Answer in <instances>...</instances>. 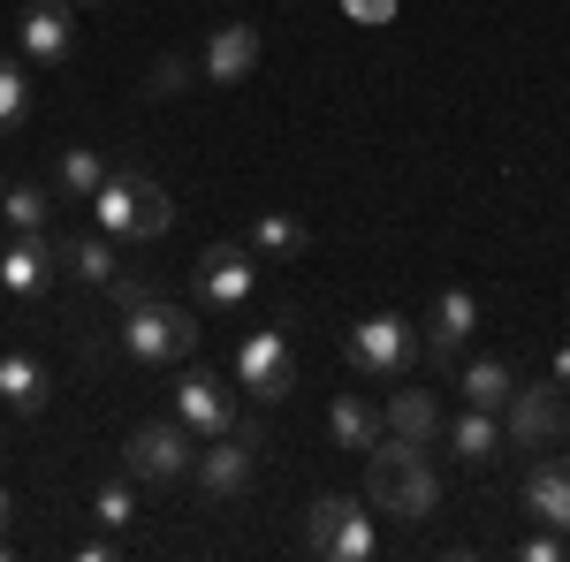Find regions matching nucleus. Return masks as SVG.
I'll list each match as a JSON object with an SVG mask.
<instances>
[{
	"mask_svg": "<svg viewBox=\"0 0 570 562\" xmlns=\"http://www.w3.org/2000/svg\"><path fill=\"white\" fill-rule=\"evenodd\" d=\"M365 486H373V510H389V517L419 524L441 510V479L426 464V448L419 441H403V433H381L373 448H365Z\"/></svg>",
	"mask_w": 570,
	"mask_h": 562,
	"instance_id": "f257e3e1",
	"label": "nucleus"
},
{
	"mask_svg": "<svg viewBox=\"0 0 570 562\" xmlns=\"http://www.w3.org/2000/svg\"><path fill=\"white\" fill-rule=\"evenodd\" d=\"M91 220H99L107 236H122V244H153V236H168L176 206H168V190H160L153 175H115L107 168V183L91 190Z\"/></svg>",
	"mask_w": 570,
	"mask_h": 562,
	"instance_id": "f03ea898",
	"label": "nucleus"
},
{
	"mask_svg": "<svg viewBox=\"0 0 570 562\" xmlns=\"http://www.w3.org/2000/svg\"><path fill=\"white\" fill-rule=\"evenodd\" d=\"M122 349H130L137 365H183L198 349V319L168 297H137L122 312Z\"/></svg>",
	"mask_w": 570,
	"mask_h": 562,
	"instance_id": "7ed1b4c3",
	"label": "nucleus"
},
{
	"mask_svg": "<svg viewBox=\"0 0 570 562\" xmlns=\"http://www.w3.org/2000/svg\"><path fill=\"white\" fill-rule=\"evenodd\" d=\"M343 349H351L357 373H381V381H411L419 357H426V349H419V327H411L403 312H373V319H357Z\"/></svg>",
	"mask_w": 570,
	"mask_h": 562,
	"instance_id": "20e7f679",
	"label": "nucleus"
},
{
	"mask_svg": "<svg viewBox=\"0 0 570 562\" xmlns=\"http://www.w3.org/2000/svg\"><path fill=\"white\" fill-rule=\"evenodd\" d=\"M305 548L320 562H365L381 540H373L365 502H351V494H320V502L305 510Z\"/></svg>",
	"mask_w": 570,
	"mask_h": 562,
	"instance_id": "39448f33",
	"label": "nucleus"
},
{
	"mask_svg": "<svg viewBox=\"0 0 570 562\" xmlns=\"http://www.w3.org/2000/svg\"><path fill=\"white\" fill-rule=\"evenodd\" d=\"M252 472H259V433L244 426H228V433H214L198 456H190V479H198V494L206 502H236L244 486H252Z\"/></svg>",
	"mask_w": 570,
	"mask_h": 562,
	"instance_id": "423d86ee",
	"label": "nucleus"
},
{
	"mask_svg": "<svg viewBox=\"0 0 570 562\" xmlns=\"http://www.w3.org/2000/svg\"><path fill=\"white\" fill-rule=\"evenodd\" d=\"M190 426L183 418H153V426H137L130 441H122V472L145 479V486H176L183 472H190Z\"/></svg>",
	"mask_w": 570,
	"mask_h": 562,
	"instance_id": "0eeeda50",
	"label": "nucleus"
},
{
	"mask_svg": "<svg viewBox=\"0 0 570 562\" xmlns=\"http://www.w3.org/2000/svg\"><path fill=\"white\" fill-rule=\"evenodd\" d=\"M502 433H510V448H563V433H570L563 388H518L502 403Z\"/></svg>",
	"mask_w": 570,
	"mask_h": 562,
	"instance_id": "6e6552de",
	"label": "nucleus"
},
{
	"mask_svg": "<svg viewBox=\"0 0 570 562\" xmlns=\"http://www.w3.org/2000/svg\"><path fill=\"white\" fill-rule=\"evenodd\" d=\"M236 381L259 395V403H282V395L297 388V349H289V335H282V327L244 335V349H236Z\"/></svg>",
	"mask_w": 570,
	"mask_h": 562,
	"instance_id": "1a4fd4ad",
	"label": "nucleus"
},
{
	"mask_svg": "<svg viewBox=\"0 0 570 562\" xmlns=\"http://www.w3.org/2000/svg\"><path fill=\"white\" fill-rule=\"evenodd\" d=\"M53 274H61V236L16 228V236L0 244V289H8V297H39Z\"/></svg>",
	"mask_w": 570,
	"mask_h": 562,
	"instance_id": "9d476101",
	"label": "nucleus"
},
{
	"mask_svg": "<svg viewBox=\"0 0 570 562\" xmlns=\"http://www.w3.org/2000/svg\"><path fill=\"white\" fill-rule=\"evenodd\" d=\"M176 418L198 433V441H214V433L236 426V388H228L220 373H206V365H190L183 388H176Z\"/></svg>",
	"mask_w": 570,
	"mask_h": 562,
	"instance_id": "9b49d317",
	"label": "nucleus"
},
{
	"mask_svg": "<svg viewBox=\"0 0 570 562\" xmlns=\"http://www.w3.org/2000/svg\"><path fill=\"white\" fill-rule=\"evenodd\" d=\"M472 327H480V297H472V289H441L434 312H426V327H419V349H426V365H449L456 349L472 343Z\"/></svg>",
	"mask_w": 570,
	"mask_h": 562,
	"instance_id": "f8f14e48",
	"label": "nucleus"
},
{
	"mask_svg": "<svg viewBox=\"0 0 570 562\" xmlns=\"http://www.w3.org/2000/svg\"><path fill=\"white\" fill-rule=\"evenodd\" d=\"M16 39H23V61H39V69H61L69 61V8L61 0H31L23 16H16Z\"/></svg>",
	"mask_w": 570,
	"mask_h": 562,
	"instance_id": "ddd939ff",
	"label": "nucleus"
},
{
	"mask_svg": "<svg viewBox=\"0 0 570 562\" xmlns=\"http://www.w3.org/2000/svg\"><path fill=\"white\" fill-rule=\"evenodd\" d=\"M198 297L214 304V312H236V304L252 297V252L244 244H214L198 259Z\"/></svg>",
	"mask_w": 570,
	"mask_h": 562,
	"instance_id": "4468645a",
	"label": "nucleus"
},
{
	"mask_svg": "<svg viewBox=\"0 0 570 562\" xmlns=\"http://www.w3.org/2000/svg\"><path fill=\"white\" fill-rule=\"evenodd\" d=\"M259 69V31L252 23H220L206 39V85H244Z\"/></svg>",
	"mask_w": 570,
	"mask_h": 562,
	"instance_id": "2eb2a0df",
	"label": "nucleus"
},
{
	"mask_svg": "<svg viewBox=\"0 0 570 562\" xmlns=\"http://www.w3.org/2000/svg\"><path fill=\"white\" fill-rule=\"evenodd\" d=\"M525 510L540 524H556V532L570 524V456H548L540 448V464L525 472Z\"/></svg>",
	"mask_w": 570,
	"mask_h": 562,
	"instance_id": "dca6fc26",
	"label": "nucleus"
},
{
	"mask_svg": "<svg viewBox=\"0 0 570 562\" xmlns=\"http://www.w3.org/2000/svg\"><path fill=\"white\" fill-rule=\"evenodd\" d=\"M46 388H53V381H46V365L31 357V349H0V403H8V411L39 418V411H46Z\"/></svg>",
	"mask_w": 570,
	"mask_h": 562,
	"instance_id": "f3484780",
	"label": "nucleus"
},
{
	"mask_svg": "<svg viewBox=\"0 0 570 562\" xmlns=\"http://www.w3.org/2000/svg\"><path fill=\"white\" fill-rule=\"evenodd\" d=\"M381 426L403 433V441H419V448H434V441H441V403H434V388H395Z\"/></svg>",
	"mask_w": 570,
	"mask_h": 562,
	"instance_id": "a211bd4d",
	"label": "nucleus"
},
{
	"mask_svg": "<svg viewBox=\"0 0 570 562\" xmlns=\"http://www.w3.org/2000/svg\"><path fill=\"white\" fill-rule=\"evenodd\" d=\"M441 433H449V448H456L464 464H494V456L510 448V433H502V411H480V403H472L456 426H441Z\"/></svg>",
	"mask_w": 570,
	"mask_h": 562,
	"instance_id": "6ab92c4d",
	"label": "nucleus"
},
{
	"mask_svg": "<svg viewBox=\"0 0 570 562\" xmlns=\"http://www.w3.org/2000/svg\"><path fill=\"white\" fill-rule=\"evenodd\" d=\"M327 433H335V448H351V456H365V448H373V441H381V411H373V403H365V395H335V403H327Z\"/></svg>",
	"mask_w": 570,
	"mask_h": 562,
	"instance_id": "aec40b11",
	"label": "nucleus"
},
{
	"mask_svg": "<svg viewBox=\"0 0 570 562\" xmlns=\"http://www.w3.org/2000/svg\"><path fill=\"white\" fill-rule=\"evenodd\" d=\"M456 388H464V403H480V411H502V403L518 395V373H510L502 357H480V365L456 373Z\"/></svg>",
	"mask_w": 570,
	"mask_h": 562,
	"instance_id": "412c9836",
	"label": "nucleus"
},
{
	"mask_svg": "<svg viewBox=\"0 0 570 562\" xmlns=\"http://www.w3.org/2000/svg\"><path fill=\"white\" fill-rule=\"evenodd\" d=\"M61 266H77L85 282L107 289V282H115V244H107V228H99V236H61Z\"/></svg>",
	"mask_w": 570,
	"mask_h": 562,
	"instance_id": "4be33fe9",
	"label": "nucleus"
},
{
	"mask_svg": "<svg viewBox=\"0 0 570 562\" xmlns=\"http://www.w3.org/2000/svg\"><path fill=\"white\" fill-rule=\"evenodd\" d=\"M107 183V160H99V145H69L61 152V198H85L91 206V190Z\"/></svg>",
	"mask_w": 570,
	"mask_h": 562,
	"instance_id": "5701e85b",
	"label": "nucleus"
},
{
	"mask_svg": "<svg viewBox=\"0 0 570 562\" xmlns=\"http://www.w3.org/2000/svg\"><path fill=\"white\" fill-rule=\"evenodd\" d=\"M252 252H266V259H297V252H305V220L259 214V228H252Z\"/></svg>",
	"mask_w": 570,
	"mask_h": 562,
	"instance_id": "b1692460",
	"label": "nucleus"
},
{
	"mask_svg": "<svg viewBox=\"0 0 570 562\" xmlns=\"http://www.w3.org/2000/svg\"><path fill=\"white\" fill-rule=\"evenodd\" d=\"M46 214H53V206H46L39 183H16V190H0V220H8V228H46Z\"/></svg>",
	"mask_w": 570,
	"mask_h": 562,
	"instance_id": "393cba45",
	"label": "nucleus"
},
{
	"mask_svg": "<svg viewBox=\"0 0 570 562\" xmlns=\"http://www.w3.org/2000/svg\"><path fill=\"white\" fill-rule=\"evenodd\" d=\"M23 115H31V77H23V69L0 53V130H16Z\"/></svg>",
	"mask_w": 570,
	"mask_h": 562,
	"instance_id": "a878e982",
	"label": "nucleus"
},
{
	"mask_svg": "<svg viewBox=\"0 0 570 562\" xmlns=\"http://www.w3.org/2000/svg\"><path fill=\"white\" fill-rule=\"evenodd\" d=\"M91 517H99V524H115V532H122V524L137 517V494L122 486V479H115V486H99V494H91Z\"/></svg>",
	"mask_w": 570,
	"mask_h": 562,
	"instance_id": "bb28decb",
	"label": "nucleus"
},
{
	"mask_svg": "<svg viewBox=\"0 0 570 562\" xmlns=\"http://www.w3.org/2000/svg\"><path fill=\"white\" fill-rule=\"evenodd\" d=\"M395 8H403V0H343V16H351V23H365V31L395 23Z\"/></svg>",
	"mask_w": 570,
	"mask_h": 562,
	"instance_id": "cd10ccee",
	"label": "nucleus"
},
{
	"mask_svg": "<svg viewBox=\"0 0 570 562\" xmlns=\"http://www.w3.org/2000/svg\"><path fill=\"white\" fill-rule=\"evenodd\" d=\"M525 562H563V532H556V524H540V532L525 540Z\"/></svg>",
	"mask_w": 570,
	"mask_h": 562,
	"instance_id": "c85d7f7f",
	"label": "nucleus"
},
{
	"mask_svg": "<svg viewBox=\"0 0 570 562\" xmlns=\"http://www.w3.org/2000/svg\"><path fill=\"white\" fill-rule=\"evenodd\" d=\"M183 77H190V69H183L176 53H160V61H153V85H145V91H160V99H168V91H183Z\"/></svg>",
	"mask_w": 570,
	"mask_h": 562,
	"instance_id": "c756f323",
	"label": "nucleus"
},
{
	"mask_svg": "<svg viewBox=\"0 0 570 562\" xmlns=\"http://www.w3.org/2000/svg\"><path fill=\"white\" fill-rule=\"evenodd\" d=\"M107 297L122 304V312H130L137 297H153V289H145V282H137V274H115V282H107Z\"/></svg>",
	"mask_w": 570,
	"mask_h": 562,
	"instance_id": "7c9ffc66",
	"label": "nucleus"
},
{
	"mask_svg": "<svg viewBox=\"0 0 570 562\" xmlns=\"http://www.w3.org/2000/svg\"><path fill=\"white\" fill-rule=\"evenodd\" d=\"M556 388H570V343L556 349Z\"/></svg>",
	"mask_w": 570,
	"mask_h": 562,
	"instance_id": "2f4dec72",
	"label": "nucleus"
},
{
	"mask_svg": "<svg viewBox=\"0 0 570 562\" xmlns=\"http://www.w3.org/2000/svg\"><path fill=\"white\" fill-rule=\"evenodd\" d=\"M8 510H16V502H8V486H0V532H8Z\"/></svg>",
	"mask_w": 570,
	"mask_h": 562,
	"instance_id": "473e14b6",
	"label": "nucleus"
},
{
	"mask_svg": "<svg viewBox=\"0 0 570 562\" xmlns=\"http://www.w3.org/2000/svg\"><path fill=\"white\" fill-rule=\"evenodd\" d=\"M77 8H107V0H77Z\"/></svg>",
	"mask_w": 570,
	"mask_h": 562,
	"instance_id": "72a5a7b5",
	"label": "nucleus"
},
{
	"mask_svg": "<svg viewBox=\"0 0 570 562\" xmlns=\"http://www.w3.org/2000/svg\"><path fill=\"white\" fill-rule=\"evenodd\" d=\"M563 555H570V524H563Z\"/></svg>",
	"mask_w": 570,
	"mask_h": 562,
	"instance_id": "f704fd0d",
	"label": "nucleus"
}]
</instances>
